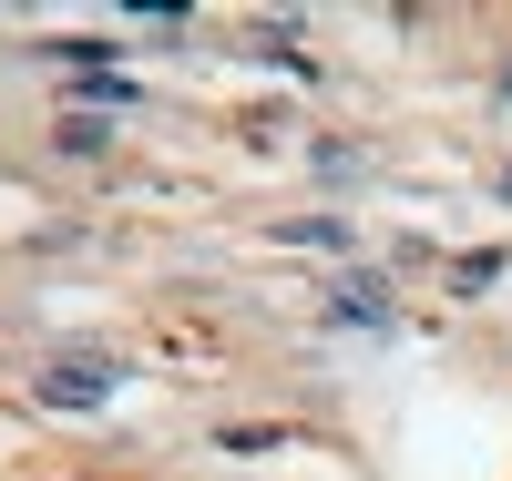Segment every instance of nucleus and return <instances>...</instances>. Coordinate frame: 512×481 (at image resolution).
<instances>
[{"label":"nucleus","mask_w":512,"mask_h":481,"mask_svg":"<svg viewBox=\"0 0 512 481\" xmlns=\"http://www.w3.org/2000/svg\"><path fill=\"white\" fill-rule=\"evenodd\" d=\"M277 246H318V256H349V226H338V215H287V226H277Z\"/></svg>","instance_id":"nucleus-4"},{"label":"nucleus","mask_w":512,"mask_h":481,"mask_svg":"<svg viewBox=\"0 0 512 481\" xmlns=\"http://www.w3.org/2000/svg\"><path fill=\"white\" fill-rule=\"evenodd\" d=\"M287 441H297V430H277V420H226V430H216L226 461H267V451H287Z\"/></svg>","instance_id":"nucleus-2"},{"label":"nucleus","mask_w":512,"mask_h":481,"mask_svg":"<svg viewBox=\"0 0 512 481\" xmlns=\"http://www.w3.org/2000/svg\"><path fill=\"white\" fill-rule=\"evenodd\" d=\"M113 389H123V359L93 348V359H52V369L31 379V400H41V410H103Z\"/></svg>","instance_id":"nucleus-1"},{"label":"nucleus","mask_w":512,"mask_h":481,"mask_svg":"<svg viewBox=\"0 0 512 481\" xmlns=\"http://www.w3.org/2000/svg\"><path fill=\"white\" fill-rule=\"evenodd\" d=\"M482 287H502V246H482V256H451V297H482Z\"/></svg>","instance_id":"nucleus-6"},{"label":"nucleus","mask_w":512,"mask_h":481,"mask_svg":"<svg viewBox=\"0 0 512 481\" xmlns=\"http://www.w3.org/2000/svg\"><path fill=\"white\" fill-rule=\"evenodd\" d=\"M52 144H62L72 164H93V154H113V134H103L93 113H62V123H52Z\"/></svg>","instance_id":"nucleus-5"},{"label":"nucleus","mask_w":512,"mask_h":481,"mask_svg":"<svg viewBox=\"0 0 512 481\" xmlns=\"http://www.w3.org/2000/svg\"><path fill=\"white\" fill-rule=\"evenodd\" d=\"M502 205H512V164H502Z\"/></svg>","instance_id":"nucleus-7"},{"label":"nucleus","mask_w":512,"mask_h":481,"mask_svg":"<svg viewBox=\"0 0 512 481\" xmlns=\"http://www.w3.org/2000/svg\"><path fill=\"white\" fill-rule=\"evenodd\" d=\"M328 318H338V328H390V297H379L369 277H349V287L328 297Z\"/></svg>","instance_id":"nucleus-3"}]
</instances>
